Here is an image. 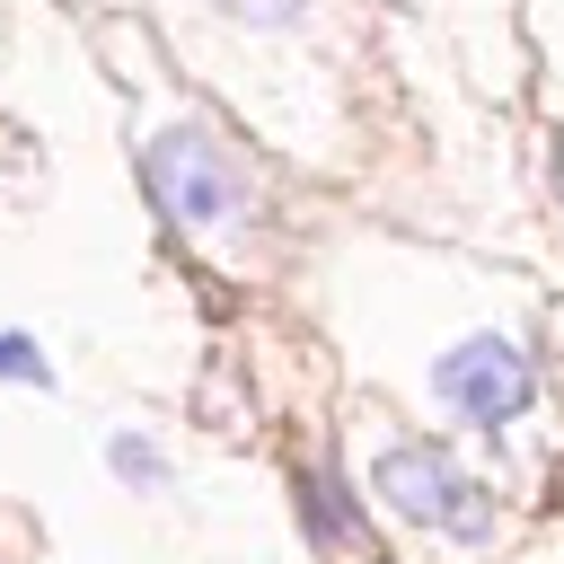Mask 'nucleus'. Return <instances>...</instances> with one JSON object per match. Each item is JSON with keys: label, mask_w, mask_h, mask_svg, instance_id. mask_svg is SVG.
Returning a JSON list of instances; mask_svg holds the SVG:
<instances>
[{"label": "nucleus", "mask_w": 564, "mask_h": 564, "mask_svg": "<svg viewBox=\"0 0 564 564\" xmlns=\"http://www.w3.org/2000/svg\"><path fill=\"white\" fill-rule=\"evenodd\" d=\"M141 176H150L159 212H167L176 229H194V238H229V229H247V212H256V176H247V159H238L212 123H167V132L141 150Z\"/></svg>", "instance_id": "f257e3e1"}, {"label": "nucleus", "mask_w": 564, "mask_h": 564, "mask_svg": "<svg viewBox=\"0 0 564 564\" xmlns=\"http://www.w3.org/2000/svg\"><path fill=\"white\" fill-rule=\"evenodd\" d=\"M370 494H379L397 520L441 529V538H467V546H485V538L502 529L494 485H485V476H467L441 441H388V449L370 458Z\"/></svg>", "instance_id": "f03ea898"}, {"label": "nucleus", "mask_w": 564, "mask_h": 564, "mask_svg": "<svg viewBox=\"0 0 564 564\" xmlns=\"http://www.w3.org/2000/svg\"><path fill=\"white\" fill-rule=\"evenodd\" d=\"M432 397L449 405V414H467V423H520L529 405H538V361L511 344V335H467V344H449L441 361H432Z\"/></svg>", "instance_id": "7ed1b4c3"}, {"label": "nucleus", "mask_w": 564, "mask_h": 564, "mask_svg": "<svg viewBox=\"0 0 564 564\" xmlns=\"http://www.w3.org/2000/svg\"><path fill=\"white\" fill-rule=\"evenodd\" d=\"M300 529H308V546L326 564H388L379 529L361 520V502H352V485L335 467H300Z\"/></svg>", "instance_id": "20e7f679"}, {"label": "nucleus", "mask_w": 564, "mask_h": 564, "mask_svg": "<svg viewBox=\"0 0 564 564\" xmlns=\"http://www.w3.org/2000/svg\"><path fill=\"white\" fill-rule=\"evenodd\" d=\"M106 467H115L132 494H159V485H167V449L141 441V432H115V441H106Z\"/></svg>", "instance_id": "39448f33"}, {"label": "nucleus", "mask_w": 564, "mask_h": 564, "mask_svg": "<svg viewBox=\"0 0 564 564\" xmlns=\"http://www.w3.org/2000/svg\"><path fill=\"white\" fill-rule=\"evenodd\" d=\"M0 379H18V388H44V379H53V361H44V344L9 326V335H0Z\"/></svg>", "instance_id": "423d86ee"}, {"label": "nucleus", "mask_w": 564, "mask_h": 564, "mask_svg": "<svg viewBox=\"0 0 564 564\" xmlns=\"http://www.w3.org/2000/svg\"><path fill=\"white\" fill-rule=\"evenodd\" d=\"M229 18H247V26H300L308 18V0H220Z\"/></svg>", "instance_id": "0eeeda50"}, {"label": "nucleus", "mask_w": 564, "mask_h": 564, "mask_svg": "<svg viewBox=\"0 0 564 564\" xmlns=\"http://www.w3.org/2000/svg\"><path fill=\"white\" fill-rule=\"evenodd\" d=\"M555 203H564V150H555Z\"/></svg>", "instance_id": "6e6552de"}]
</instances>
